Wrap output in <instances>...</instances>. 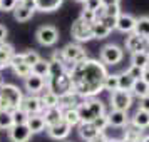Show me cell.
<instances>
[{"label": "cell", "instance_id": "cb8c5ba5", "mask_svg": "<svg viewBox=\"0 0 149 142\" xmlns=\"http://www.w3.org/2000/svg\"><path fill=\"white\" fill-rule=\"evenodd\" d=\"M131 124H132L134 127L141 129V130H142V129H148L149 127V112L137 109V110H136V114L132 115V121H131Z\"/></svg>", "mask_w": 149, "mask_h": 142}, {"label": "cell", "instance_id": "9f6ffc18", "mask_svg": "<svg viewBox=\"0 0 149 142\" xmlns=\"http://www.w3.org/2000/svg\"><path fill=\"white\" fill-rule=\"evenodd\" d=\"M148 44H149V39H148Z\"/></svg>", "mask_w": 149, "mask_h": 142}, {"label": "cell", "instance_id": "d6986e66", "mask_svg": "<svg viewBox=\"0 0 149 142\" xmlns=\"http://www.w3.org/2000/svg\"><path fill=\"white\" fill-rule=\"evenodd\" d=\"M15 55V50L10 44H5L2 42L0 44V69H5V67H10V62L14 59Z\"/></svg>", "mask_w": 149, "mask_h": 142}, {"label": "cell", "instance_id": "8fae6325", "mask_svg": "<svg viewBox=\"0 0 149 142\" xmlns=\"http://www.w3.org/2000/svg\"><path fill=\"white\" fill-rule=\"evenodd\" d=\"M126 48L131 54H139V52H148L149 50V44L148 39H142L139 35H136L134 32L129 34V37L126 39Z\"/></svg>", "mask_w": 149, "mask_h": 142}, {"label": "cell", "instance_id": "c3c4849f", "mask_svg": "<svg viewBox=\"0 0 149 142\" xmlns=\"http://www.w3.org/2000/svg\"><path fill=\"white\" fill-rule=\"evenodd\" d=\"M5 39H7V27H3V25L0 24V44L5 42Z\"/></svg>", "mask_w": 149, "mask_h": 142}, {"label": "cell", "instance_id": "7dc6e473", "mask_svg": "<svg viewBox=\"0 0 149 142\" xmlns=\"http://www.w3.org/2000/svg\"><path fill=\"white\" fill-rule=\"evenodd\" d=\"M121 0H101L102 7H112V5H119Z\"/></svg>", "mask_w": 149, "mask_h": 142}, {"label": "cell", "instance_id": "f1b7e54d", "mask_svg": "<svg viewBox=\"0 0 149 142\" xmlns=\"http://www.w3.org/2000/svg\"><path fill=\"white\" fill-rule=\"evenodd\" d=\"M102 89L104 90H109L111 94L119 90V74H107L106 79H104V84H102Z\"/></svg>", "mask_w": 149, "mask_h": 142}, {"label": "cell", "instance_id": "3957f363", "mask_svg": "<svg viewBox=\"0 0 149 142\" xmlns=\"http://www.w3.org/2000/svg\"><path fill=\"white\" fill-rule=\"evenodd\" d=\"M81 122H94L99 115L106 114L104 112V104L101 100H97L95 97L92 99H84L77 107Z\"/></svg>", "mask_w": 149, "mask_h": 142}, {"label": "cell", "instance_id": "d4e9b609", "mask_svg": "<svg viewBox=\"0 0 149 142\" xmlns=\"http://www.w3.org/2000/svg\"><path fill=\"white\" fill-rule=\"evenodd\" d=\"M35 10L40 12H54L62 5V0H34Z\"/></svg>", "mask_w": 149, "mask_h": 142}, {"label": "cell", "instance_id": "7bdbcfd3", "mask_svg": "<svg viewBox=\"0 0 149 142\" xmlns=\"http://www.w3.org/2000/svg\"><path fill=\"white\" fill-rule=\"evenodd\" d=\"M101 5V0H86L84 2V10H91V12H95Z\"/></svg>", "mask_w": 149, "mask_h": 142}, {"label": "cell", "instance_id": "d6a6232c", "mask_svg": "<svg viewBox=\"0 0 149 142\" xmlns=\"http://www.w3.org/2000/svg\"><path fill=\"white\" fill-rule=\"evenodd\" d=\"M139 69H148L149 67V55L148 52H139V54H132V64Z\"/></svg>", "mask_w": 149, "mask_h": 142}, {"label": "cell", "instance_id": "db71d44e", "mask_svg": "<svg viewBox=\"0 0 149 142\" xmlns=\"http://www.w3.org/2000/svg\"><path fill=\"white\" fill-rule=\"evenodd\" d=\"M19 2H22V3H29V2H34V0H19Z\"/></svg>", "mask_w": 149, "mask_h": 142}, {"label": "cell", "instance_id": "11a10c76", "mask_svg": "<svg viewBox=\"0 0 149 142\" xmlns=\"http://www.w3.org/2000/svg\"><path fill=\"white\" fill-rule=\"evenodd\" d=\"M75 2H82V3H84V2H86V0H75Z\"/></svg>", "mask_w": 149, "mask_h": 142}, {"label": "cell", "instance_id": "e0dca14e", "mask_svg": "<svg viewBox=\"0 0 149 142\" xmlns=\"http://www.w3.org/2000/svg\"><path fill=\"white\" fill-rule=\"evenodd\" d=\"M82 100H84V97H81L77 92L72 90V92L59 97V107L61 109H77Z\"/></svg>", "mask_w": 149, "mask_h": 142}, {"label": "cell", "instance_id": "7402d4cb", "mask_svg": "<svg viewBox=\"0 0 149 142\" xmlns=\"http://www.w3.org/2000/svg\"><path fill=\"white\" fill-rule=\"evenodd\" d=\"M35 8H30L27 5H24L22 2H17V7L14 8V19L17 22H27L32 15H34Z\"/></svg>", "mask_w": 149, "mask_h": 142}, {"label": "cell", "instance_id": "1f68e13d", "mask_svg": "<svg viewBox=\"0 0 149 142\" xmlns=\"http://www.w3.org/2000/svg\"><path fill=\"white\" fill-rule=\"evenodd\" d=\"M32 74L39 75V77H42V79H47L49 77V60L40 59V60L32 67Z\"/></svg>", "mask_w": 149, "mask_h": 142}, {"label": "cell", "instance_id": "5bb4252c", "mask_svg": "<svg viewBox=\"0 0 149 142\" xmlns=\"http://www.w3.org/2000/svg\"><path fill=\"white\" fill-rule=\"evenodd\" d=\"M45 130H47V134H49V137H50V139H55V141H64L65 137H69V134H70L72 127L69 125L67 122L61 121L59 124L49 125Z\"/></svg>", "mask_w": 149, "mask_h": 142}, {"label": "cell", "instance_id": "ac0fdd59", "mask_svg": "<svg viewBox=\"0 0 149 142\" xmlns=\"http://www.w3.org/2000/svg\"><path fill=\"white\" fill-rule=\"evenodd\" d=\"M107 122L109 127H126L129 124V117L127 112L122 110H111L107 114Z\"/></svg>", "mask_w": 149, "mask_h": 142}, {"label": "cell", "instance_id": "83f0119b", "mask_svg": "<svg viewBox=\"0 0 149 142\" xmlns=\"http://www.w3.org/2000/svg\"><path fill=\"white\" fill-rule=\"evenodd\" d=\"M126 127H127V129L124 130V137H122L124 141H129V142H141V139L144 137L141 129L134 127L132 124H127Z\"/></svg>", "mask_w": 149, "mask_h": 142}, {"label": "cell", "instance_id": "8992f818", "mask_svg": "<svg viewBox=\"0 0 149 142\" xmlns=\"http://www.w3.org/2000/svg\"><path fill=\"white\" fill-rule=\"evenodd\" d=\"M70 34L74 37V40H77V42H87V40H91V39H94V37H92V24L84 22L81 17L72 24Z\"/></svg>", "mask_w": 149, "mask_h": 142}, {"label": "cell", "instance_id": "6f0895ef", "mask_svg": "<svg viewBox=\"0 0 149 142\" xmlns=\"http://www.w3.org/2000/svg\"><path fill=\"white\" fill-rule=\"evenodd\" d=\"M148 55H149V50H148Z\"/></svg>", "mask_w": 149, "mask_h": 142}, {"label": "cell", "instance_id": "30bf717a", "mask_svg": "<svg viewBox=\"0 0 149 142\" xmlns=\"http://www.w3.org/2000/svg\"><path fill=\"white\" fill-rule=\"evenodd\" d=\"M20 109L24 112H27L29 115H42V112L45 110L39 95H27V97H24Z\"/></svg>", "mask_w": 149, "mask_h": 142}, {"label": "cell", "instance_id": "2e32d148", "mask_svg": "<svg viewBox=\"0 0 149 142\" xmlns=\"http://www.w3.org/2000/svg\"><path fill=\"white\" fill-rule=\"evenodd\" d=\"M136 27V19L129 14H121L117 17V24H116V28L122 32V34H132Z\"/></svg>", "mask_w": 149, "mask_h": 142}, {"label": "cell", "instance_id": "4316f807", "mask_svg": "<svg viewBox=\"0 0 149 142\" xmlns=\"http://www.w3.org/2000/svg\"><path fill=\"white\" fill-rule=\"evenodd\" d=\"M62 121L67 122L70 127L79 125L81 124V117H79L77 109H62Z\"/></svg>", "mask_w": 149, "mask_h": 142}, {"label": "cell", "instance_id": "7a4b0ae2", "mask_svg": "<svg viewBox=\"0 0 149 142\" xmlns=\"http://www.w3.org/2000/svg\"><path fill=\"white\" fill-rule=\"evenodd\" d=\"M24 95L19 87H15L12 84H2L0 85V110L5 112H14L17 109H20Z\"/></svg>", "mask_w": 149, "mask_h": 142}, {"label": "cell", "instance_id": "ba28073f", "mask_svg": "<svg viewBox=\"0 0 149 142\" xmlns=\"http://www.w3.org/2000/svg\"><path fill=\"white\" fill-rule=\"evenodd\" d=\"M37 42L44 45V47H50V45H54L55 42L59 40V32H57V28L52 27V25H42V27L37 28Z\"/></svg>", "mask_w": 149, "mask_h": 142}, {"label": "cell", "instance_id": "bcb514c9", "mask_svg": "<svg viewBox=\"0 0 149 142\" xmlns=\"http://www.w3.org/2000/svg\"><path fill=\"white\" fill-rule=\"evenodd\" d=\"M139 109H141V110L149 112V95H146V97L139 99Z\"/></svg>", "mask_w": 149, "mask_h": 142}, {"label": "cell", "instance_id": "f35d334b", "mask_svg": "<svg viewBox=\"0 0 149 142\" xmlns=\"http://www.w3.org/2000/svg\"><path fill=\"white\" fill-rule=\"evenodd\" d=\"M92 124H94V127L97 129L99 132H104V130H106V129L109 127V122H107V114H102V115H99V117H97V119H95V121L92 122Z\"/></svg>", "mask_w": 149, "mask_h": 142}, {"label": "cell", "instance_id": "b9f144b4", "mask_svg": "<svg viewBox=\"0 0 149 142\" xmlns=\"http://www.w3.org/2000/svg\"><path fill=\"white\" fill-rule=\"evenodd\" d=\"M142 72H144V69H139V67H136V65H131V67L126 70V74H127L129 77H132L134 80L142 79Z\"/></svg>", "mask_w": 149, "mask_h": 142}, {"label": "cell", "instance_id": "f5cc1de1", "mask_svg": "<svg viewBox=\"0 0 149 142\" xmlns=\"http://www.w3.org/2000/svg\"><path fill=\"white\" fill-rule=\"evenodd\" d=\"M106 142H121V141H119V139H107Z\"/></svg>", "mask_w": 149, "mask_h": 142}, {"label": "cell", "instance_id": "ee69618b", "mask_svg": "<svg viewBox=\"0 0 149 142\" xmlns=\"http://www.w3.org/2000/svg\"><path fill=\"white\" fill-rule=\"evenodd\" d=\"M81 19H82L84 22H89V24H94V22H95V15H94V12H91V10H82Z\"/></svg>", "mask_w": 149, "mask_h": 142}, {"label": "cell", "instance_id": "836d02e7", "mask_svg": "<svg viewBox=\"0 0 149 142\" xmlns=\"http://www.w3.org/2000/svg\"><path fill=\"white\" fill-rule=\"evenodd\" d=\"M132 85H134V79H132V77H129L126 72L119 74V90L131 92V90H132Z\"/></svg>", "mask_w": 149, "mask_h": 142}, {"label": "cell", "instance_id": "4fadbf2b", "mask_svg": "<svg viewBox=\"0 0 149 142\" xmlns=\"http://www.w3.org/2000/svg\"><path fill=\"white\" fill-rule=\"evenodd\" d=\"M30 137H32V132H30L27 124L12 125V127L8 129V139L12 142H29Z\"/></svg>", "mask_w": 149, "mask_h": 142}, {"label": "cell", "instance_id": "7c38bea8", "mask_svg": "<svg viewBox=\"0 0 149 142\" xmlns=\"http://www.w3.org/2000/svg\"><path fill=\"white\" fill-rule=\"evenodd\" d=\"M24 85H25V89H27V92L30 95L40 94L42 90L47 87V79H42V77H39V75L30 74L29 77L24 79Z\"/></svg>", "mask_w": 149, "mask_h": 142}, {"label": "cell", "instance_id": "ab89813d", "mask_svg": "<svg viewBox=\"0 0 149 142\" xmlns=\"http://www.w3.org/2000/svg\"><path fill=\"white\" fill-rule=\"evenodd\" d=\"M99 22H101V24L107 28V30H111V32H112V30L116 28V24H117V17H109V15H104Z\"/></svg>", "mask_w": 149, "mask_h": 142}, {"label": "cell", "instance_id": "52a82bcc", "mask_svg": "<svg viewBox=\"0 0 149 142\" xmlns=\"http://www.w3.org/2000/svg\"><path fill=\"white\" fill-rule=\"evenodd\" d=\"M111 105H112V110L127 112L129 107L132 105V94L126 90H116L111 94Z\"/></svg>", "mask_w": 149, "mask_h": 142}, {"label": "cell", "instance_id": "d590c367", "mask_svg": "<svg viewBox=\"0 0 149 142\" xmlns=\"http://www.w3.org/2000/svg\"><path fill=\"white\" fill-rule=\"evenodd\" d=\"M29 117H30V115H29L27 112H24L22 109H17V110H14V112H12V121H14V125L27 124Z\"/></svg>", "mask_w": 149, "mask_h": 142}, {"label": "cell", "instance_id": "e575fe53", "mask_svg": "<svg viewBox=\"0 0 149 142\" xmlns=\"http://www.w3.org/2000/svg\"><path fill=\"white\" fill-rule=\"evenodd\" d=\"M109 34H111V30H107L101 22H94L92 24V37L94 39H106Z\"/></svg>", "mask_w": 149, "mask_h": 142}, {"label": "cell", "instance_id": "44dd1931", "mask_svg": "<svg viewBox=\"0 0 149 142\" xmlns=\"http://www.w3.org/2000/svg\"><path fill=\"white\" fill-rule=\"evenodd\" d=\"M42 117L45 121V125H54V124H59L62 121V109L61 107H52V109H45L42 112Z\"/></svg>", "mask_w": 149, "mask_h": 142}, {"label": "cell", "instance_id": "680465c9", "mask_svg": "<svg viewBox=\"0 0 149 142\" xmlns=\"http://www.w3.org/2000/svg\"><path fill=\"white\" fill-rule=\"evenodd\" d=\"M0 85H2V84H0Z\"/></svg>", "mask_w": 149, "mask_h": 142}, {"label": "cell", "instance_id": "4dcf8cb0", "mask_svg": "<svg viewBox=\"0 0 149 142\" xmlns=\"http://www.w3.org/2000/svg\"><path fill=\"white\" fill-rule=\"evenodd\" d=\"M131 92H132L136 97L142 99V97L149 95V85H148L144 80H142V79H139V80H134V85H132V90H131Z\"/></svg>", "mask_w": 149, "mask_h": 142}, {"label": "cell", "instance_id": "f546056e", "mask_svg": "<svg viewBox=\"0 0 149 142\" xmlns=\"http://www.w3.org/2000/svg\"><path fill=\"white\" fill-rule=\"evenodd\" d=\"M40 100H42V104H44V109L59 107V97L55 94H52L47 87H45V92L40 95Z\"/></svg>", "mask_w": 149, "mask_h": 142}, {"label": "cell", "instance_id": "5b68a950", "mask_svg": "<svg viewBox=\"0 0 149 142\" xmlns=\"http://www.w3.org/2000/svg\"><path fill=\"white\" fill-rule=\"evenodd\" d=\"M124 57V50L116 44H107L101 48V60L106 65H117Z\"/></svg>", "mask_w": 149, "mask_h": 142}, {"label": "cell", "instance_id": "f6af8a7d", "mask_svg": "<svg viewBox=\"0 0 149 142\" xmlns=\"http://www.w3.org/2000/svg\"><path fill=\"white\" fill-rule=\"evenodd\" d=\"M106 8V15H109V17H119V15L122 14L121 8H119V5H112V7H104Z\"/></svg>", "mask_w": 149, "mask_h": 142}, {"label": "cell", "instance_id": "603a6c76", "mask_svg": "<svg viewBox=\"0 0 149 142\" xmlns=\"http://www.w3.org/2000/svg\"><path fill=\"white\" fill-rule=\"evenodd\" d=\"M27 125H29V129H30L32 134H40V132H44V130L47 129L45 121H44L42 115H30L29 121H27Z\"/></svg>", "mask_w": 149, "mask_h": 142}, {"label": "cell", "instance_id": "f907efd6", "mask_svg": "<svg viewBox=\"0 0 149 142\" xmlns=\"http://www.w3.org/2000/svg\"><path fill=\"white\" fill-rule=\"evenodd\" d=\"M142 80H144V82L149 85V67L144 69V72H142Z\"/></svg>", "mask_w": 149, "mask_h": 142}, {"label": "cell", "instance_id": "484cf974", "mask_svg": "<svg viewBox=\"0 0 149 142\" xmlns=\"http://www.w3.org/2000/svg\"><path fill=\"white\" fill-rule=\"evenodd\" d=\"M134 34L142 37V39H149V17H139V19H136Z\"/></svg>", "mask_w": 149, "mask_h": 142}, {"label": "cell", "instance_id": "8d00e7d4", "mask_svg": "<svg viewBox=\"0 0 149 142\" xmlns=\"http://www.w3.org/2000/svg\"><path fill=\"white\" fill-rule=\"evenodd\" d=\"M14 125V121H12V114L10 112H5V110H0V129L3 130H8V129Z\"/></svg>", "mask_w": 149, "mask_h": 142}, {"label": "cell", "instance_id": "ffe728a7", "mask_svg": "<svg viewBox=\"0 0 149 142\" xmlns=\"http://www.w3.org/2000/svg\"><path fill=\"white\" fill-rule=\"evenodd\" d=\"M77 130H79V135H81V139H84L86 142L92 141L95 135H99L101 132L94 127V124L92 122H81L79 125H77Z\"/></svg>", "mask_w": 149, "mask_h": 142}, {"label": "cell", "instance_id": "6da1fadb", "mask_svg": "<svg viewBox=\"0 0 149 142\" xmlns=\"http://www.w3.org/2000/svg\"><path fill=\"white\" fill-rule=\"evenodd\" d=\"M69 75L72 80L74 92H77L84 99H92L102 90V84L107 75V70L102 62L86 59L84 62L75 64Z\"/></svg>", "mask_w": 149, "mask_h": 142}, {"label": "cell", "instance_id": "9c48e42d", "mask_svg": "<svg viewBox=\"0 0 149 142\" xmlns=\"http://www.w3.org/2000/svg\"><path fill=\"white\" fill-rule=\"evenodd\" d=\"M62 55H64V59L67 62H72V64H79V62H84L87 59L86 50L79 44H67L62 48Z\"/></svg>", "mask_w": 149, "mask_h": 142}, {"label": "cell", "instance_id": "60d3db41", "mask_svg": "<svg viewBox=\"0 0 149 142\" xmlns=\"http://www.w3.org/2000/svg\"><path fill=\"white\" fill-rule=\"evenodd\" d=\"M19 0H0V10L2 12H14Z\"/></svg>", "mask_w": 149, "mask_h": 142}, {"label": "cell", "instance_id": "277c9868", "mask_svg": "<svg viewBox=\"0 0 149 142\" xmlns=\"http://www.w3.org/2000/svg\"><path fill=\"white\" fill-rule=\"evenodd\" d=\"M47 89L55 94L57 97H62V95L72 92V80H70V75L69 74H64L57 79H47Z\"/></svg>", "mask_w": 149, "mask_h": 142}, {"label": "cell", "instance_id": "74e56055", "mask_svg": "<svg viewBox=\"0 0 149 142\" xmlns=\"http://www.w3.org/2000/svg\"><path fill=\"white\" fill-rule=\"evenodd\" d=\"M40 59H42V57L37 54V52H34V50H29V52L24 54V60H25V64H27L29 67H34Z\"/></svg>", "mask_w": 149, "mask_h": 142}, {"label": "cell", "instance_id": "681fc988", "mask_svg": "<svg viewBox=\"0 0 149 142\" xmlns=\"http://www.w3.org/2000/svg\"><path fill=\"white\" fill-rule=\"evenodd\" d=\"M106 141H107V137L104 135V132H101L99 135H95L94 139H92V141H89V142H106Z\"/></svg>", "mask_w": 149, "mask_h": 142}, {"label": "cell", "instance_id": "9a60e30c", "mask_svg": "<svg viewBox=\"0 0 149 142\" xmlns=\"http://www.w3.org/2000/svg\"><path fill=\"white\" fill-rule=\"evenodd\" d=\"M10 67L15 72V75H19L22 79H25L32 74V67H29L25 60H24V54H15L12 62H10Z\"/></svg>", "mask_w": 149, "mask_h": 142}, {"label": "cell", "instance_id": "816d5d0a", "mask_svg": "<svg viewBox=\"0 0 149 142\" xmlns=\"http://www.w3.org/2000/svg\"><path fill=\"white\" fill-rule=\"evenodd\" d=\"M141 142H149V135H144V137L141 139Z\"/></svg>", "mask_w": 149, "mask_h": 142}]
</instances>
